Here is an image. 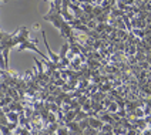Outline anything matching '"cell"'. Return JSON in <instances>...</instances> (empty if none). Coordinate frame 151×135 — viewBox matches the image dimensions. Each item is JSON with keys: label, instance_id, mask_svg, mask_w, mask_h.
Segmentation results:
<instances>
[{"label": "cell", "instance_id": "1", "mask_svg": "<svg viewBox=\"0 0 151 135\" xmlns=\"http://www.w3.org/2000/svg\"><path fill=\"white\" fill-rule=\"evenodd\" d=\"M43 19L47 20V21H50L51 24H53V27H56L57 30H60L63 23L66 21L63 14H59V13H56V14H46V16H43Z\"/></svg>", "mask_w": 151, "mask_h": 135}, {"label": "cell", "instance_id": "2", "mask_svg": "<svg viewBox=\"0 0 151 135\" xmlns=\"http://www.w3.org/2000/svg\"><path fill=\"white\" fill-rule=\"evenodd\" d=\"M0 36H1V50H4V49H7V46L10 44V41H12V39H13L14 33H6V31H1Z\"/></svg>", "mask_w": 151, "mask_h": 135}, {"label": "cell", "instance_id": "3", "mask_svg": "<svg viewBox=\"0 0 151 135\" xmlns=\"http://www.w3.org/2000/svg\"><path fill=\"white\" fill-rule=\"evenodd\" d=\"M68 51H70V43L64 41V44L61 46V50H60V53H59L60 59H66L67 54H68Z\"/></svg>", "mask_w": 151, "mask_h": 135}, {"label": "cell", "instance_id": "4", "mask_svg": "<svg viewBox=\"0 0 151 135\" xmlns=\"http://www.w3.org/2000/svg\"><path fill=\"white\" fill-rule=\"evenodd\" d=\"M56 135H70V128L66 127H59V129L56 131Z\"/></svg>", "mask_w": 151, "mask_h": 135}, {"label": "cell", "instance_id": "5", "mask_svg": "<svg viewBox=\"0 0 151 135\" xmlns=\"http://www.w3.org/2000/svg\"><path fill=\"white\" fill-rule=\"evenodd\" d=\"M117 108H118V104H117V102H110L109 111L111 112V114H116V112H117Z\"/></svg>", "mask_w": 151, "mask_h": 135}, {"label": "cell", "instance_id": "6", "mask_svg": "<svg viewBox=\"0 0 151 135\" xmlns=\"http://www.w3.org/2000/svg\"><path fill=\"white\" fill-rule=\"evenodd\" d=\"M17 124H19V122H9V125H6V127H7L10 131H16V129H17Z\"/></svg>", "mask_w": 151, "mask_h": 135}, {"label": "cell", "instance_id": "7", "mask_svg": "<svg viewBox=\"0 0 151 135\" xmlns=\"http://www.w3.org/2000/svg\"><path fill=\"white\" fill-rule=\"evenodd\" d=\"M1 3H6V0H1Z\"/></svg>", "mask_w": 151, "mask_h": 135}]
</instances>
